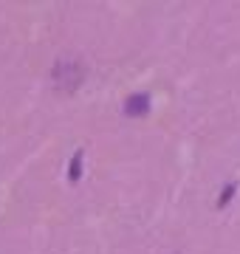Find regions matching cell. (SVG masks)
I'll use <instances>...</instances> for the list:
<instances>
[]
</instances>
